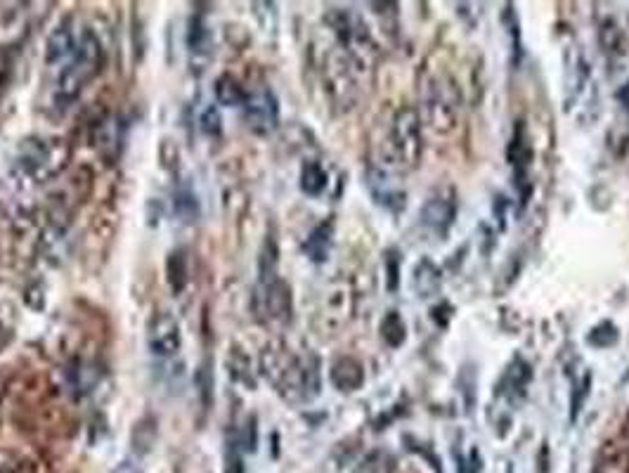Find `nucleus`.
Wrapping results in <instances>:
<instances>
[{
	"label": "nucleus",
	"instance_id": "9b49d317",
	"mask_svg": "<svg viewBox=\"0 0 629 473\" xmlns=\"http://www.w3.org/2000/svg\"><path fill=\"white\" fill-rule=\"evenodd\" d=\"M455 216L457 199L452 190L433 194L429 202L424 204V209H421V220H424V225L433 232H438V235H445V232L450 230V225L455 223Z\"/></svg>",
	"mask_w": 629,
	"mask_h": 473
},
{
	"label": "nucleus",
	"instance_id": "4468645a",
	"mask_svg": "<svg viewBox=\"0 0 629 473\" xmlns=\"http://www.w3.org/2000/svg\"><path fill=\"white\" fill-rule=\"evenodd\" d=\"M79 48V41L74 38V31H71L67 24L57 27L53 34L48 36V43H45V62L55 64L62 60H71Z\"/></svg>",
	"mask_w": 629,
	"mask_h": 473
},
{
	"label": "nucleus",
	"instance_id": "dca6fc26",
	"mask_svg": "<svg viewBox=\"0 0 629 473\" xmlns=\"http://www.w3.org/2000/svg\"><path fill=\"white\" fill-rule=\"evenodd\" d=\"M332 230H334L332 220H329V223L317 225V228L310 232L306 244H303V251H306L310 261H315V263L327 261L329 246H332Z\"/></svg>",
	"mask_w": 629,
	"mask_h": 473
},
{
	"label": "nucleus",
	"instance_id": "f257e3e1",
	"mask_svg": "<svg viewBox=\"0 0 629 473\" xmlns=\"http://www.w3.org/2000/svg\"><path fill=\"white\" fill-rule=\"evenodd\" d=\"M261 372L289 403H310L320 393V362L315 355H296L284 343L265 346Z\"/></svg>",
	"mask_w": 629,
	"mask_h": 473
},
{
	"label": "nucleus",
	"instance_id": "f3484780",
	"mask_svg": "<svg viewBox=\"0 0 629 473\" xmlns=\"http://www.w3.org/2000/svg\"><path fill=\"white\" fill-rule=\"evenodd\" d=\"M246 90L242 88V83H239L237 79H232L230 74L220 76V79L216 81V100L220 102V105L225 107H244L246 102Z\"/></svg>",
	"mask_w": 629,
	"mask_h": 473
},
{
	"label": "nucleus",
	"instance_id": "412c9836",
	"mask_svg": "<svg viewBox=\"0 0 629 473\" xmlns=\"http://www.w3.org/2000/svg\"><path fill=\"white\" fill-rule=\"evenodd\" d=\"M601 43L603 48L611 50L615 55H625L627 53V41L625 34H622L620 27L615 22H606L601 29Z\"/></svg>",
	"mask_w": 629,
	"mask_h": 473
},
{
	"label": "nucleus",
	"instance_id": "7c9ffc66",
	"mask_svg": "<svg viewBox=\"0 0 629 473\" xmlns=\"http://www.w3.org/2000/svg\"><path fill=\"white\" fill-rule=\"evenodd\" d=\"M622 440H625V443L629 445V419H627V424H625V429H622Z\"/></svg>",
	"mask_w": 629,
	"mask_h": 473
},
{
	"label": "nucleus",
	"instance_id": "4be33fe9",
	"mask_svg": "<svg viewBox=\"0 0 629 473\" xmlns=\"http://www.w3.org/2000/svg\"><path fill=\"white\" fill-rule=\"evenodd\" d=\"M618 341V327L613 322H601L599 327H594L592 332L587 334V343H592L596 348H608Z\"/></svg>",
	"mask_w": 629,
	"mask_h": 473
},
{
	"label": "nucleus",
	"instance_id": "39448f33",
	"mask_svg": "<svg viewBox=\"0 0 629 473\" xmlns=\"http://www.w3.org/2000/svg\"><path fill=\"white\" fill-rule=\"evenodd\" d=\"M426 114L436 133H452L459 121V90L447 71L431 74L426 86Z\"/></svg>",
	"mask_w": 629,
	"mask_h": 473
},
{
	"label": "nucleus",
	"instance_id": "393cba45",
	"mask_svg": "<svg viewBox=\"0 0 629 473\" xmlns=\"http://www.w3.org/2000/svg\"><path fill=\"white\" fill-rule=\"evenodd\" d=\"M199 123H201V131H204L206 135H220V131H223V126H220L223 121H220L218 109L213 105H209L204 112H201Z\"/></svg>",
	"mask_w": 629,
	"mask_h": 473
},
{
	"label": "nucleus",
	"instance_id": "2eb2a0df",
	"mask_svg": "<svg viewBox=\"0 0 629 473\" xmlns=\"http://www.w3.org/2000/svg\"><path fill=\"white\" fill-rule=\"evenodd\" d=\"M187 45H190V55L197 60H209L213 53V38L209 31V24L204 22L201 17H192L190 19V29H187Z\"/></svg>",
	"mask_w": 629,
	"mask_h": 473
},
{
	"label": "nucleus",
	"instance_id": "ddd939ff",
	"mask_svg": "<svg viewBox=\"0 0 629 473\" xmlns=\"http://www.w3.org/2000/svg\"><path fill=\"white\" fill-rule=\"evenodd\" d=\"M29 31V17L24 5H8L0 10V43L12 45L22 41Z\"/></svg>",
	"mask_w": 629,
	"mask_h": 473
},
{
	"label": "nucleus",
	"instance_id": "0eeeda50",
	"mask_svg": "<svg viewBox=\"0 0 629 473\" xmlns=\"http://www.w3.org/2000/svg\"><path fill=\"white\" fill-rule=\"evenodd\" d=\"M147 346L157 358H175L183 346V334L171 310H159L154 313L147 325Z\"/></svg>",
	"mask_w": 629,
	"mask_h": 473
},
{
	"label": "nucleus",
	"instance_id": "c756f323",
	"mask_svg": "<svg viewBox=\"0 0 629 473\" xmlns=\"http://www.w3.org/2000/svg\"><path fill=\"white\" fill-rule=\"evenodd\" d=\"M618 97H620V100H622V102H625V107H629V83H627V86H625V88H622V90H620V93H618Z\"/></svg>",
	"mask_w": 629,
	"mask_h": 473
},
{
	"label": "nucleus",
	"instance_id": "a878e982",
	"mask_svg": "<svg viewBox=\"0 0 629 473\" xmlns=\"http://www.w3.org/2000/svg\"><path fill=\"white\" fill-rule=\"evenodd\" d=\"M589 386H592V377H589V374H585V377H582V381H580V386L575 388V393H573V403H570V419H577V414H580V410H582V405H585V398L589 395Z\"/></svg>",
	"mask_w": 629,
	"mask_h": 473
},
{
	"label": "nucleus",
	"instance_id": "f8f14e48",
	"mask_svg": "<svg viewBox=\"0 0 629 473\" xmlns=\"http://www.w3.org/2000/svg\"><path fill=\"white\" fill-rule=\"evenodd\" d=\"M329 377H332V384L339 388V391L353 393L365 384V367H362V362L355 358H339L332 365Z\"/></svg>",
	"mask_w": 629,
	"mask_h": 473
},
{
	"label": "nucleus",
	"instance_id": "5701e85b",
	"mask_svg": "<svg viewBox=\"0 0 629 473\" xmlns=\"http://www.w3.org/2000/svg\"><path fill=\"white\" fill-rule=\"evenodd\" d=\"M175 209H178L185 220H194V216H197V199H194V192L190 187H180L175 192Z\"/></svg>",
	"mask_w": 629,
	"mask_h": 473
},
{
	"label": "nucleus",
	"instance_id": "9d476101",
	"mask_svg": "<svg viewBox=\"0 0 629 473\" xmlns=\"http://www.w3.org/2000/svg\"><path fill=\"white\" fill-rule=\"evenodd\" d=\"M509 164L514 166V178L516 187L521 190V202H528L530 194V164H533V147H530L528 131H525V123L518 121L514 128V138L509 145Z\"/></svg>",
	"mask_w": 629,
	"mask_h": 473
},
{
	"label": "nucleus",
	"instance_id": "1a4fd4ad",
	"mask_svg": "<svg viewBox=\"0 0 629 473\" xmlns=\"http://www.w3.org/2000/svg\"><path fill=\"white\" fill-rule=\"evenodd\" d=\"M258 308L263 310L265 317L275 322L291 320V289L289 284L280 280L277 275L261 277L258 282Z\"/></svg>",
	"mask_w": 629,
	"mask_h": 473
},
{
	"label": "nucleus",
	"instance_id": "aec40b11",
	"mask_svg": "<svg viewBox=\"0 0 629 473\" xmlns=\"http://www.w3.org/2000/svg\"><path fill=\"white\" fill-rule=\"evenodd\" d=\"M405 320L398 313H388L381 322V339L391 348H398L405 343Z\"/></svg>",
	"mask_w": 629,
	"mask_h": 473
},
{
	"label": "nucleus",
	"instance_id": "7ed1b4c3",
	"mask_svg": "<svg viewBox=\"0 0 629 473\" xmlns=\"http://www.w3.org/2000/svg\"><path fill=\"white\" fill-rule=\"evenodd\" d=\"M100 67H102V45L100 41H97V36L93 34V31H86V34L81 36L79 48H76L74 57L67 62L60 81H57V95L67 102L74 100V97L83 90V86H86L97 71H100Z\"/></svg>",
	"mask_w": 629,
	"mask_h": 473
},
{
	"label": "nucleus",
	"instance_id": "423d86ee",
	"mask_svg": "<svg viewBox=\"0 0 629 473\" xmlns=\"http://www.w3.org/2000/svg\"><path fill=\"white\" fill-rule=\"evenodd\" d=\"M355 310V294L348 282H334L332 287L324 291L322 306L317 308V325L322 327L324 334H336Z\"/></svg>",
	"mask_w": 629,
	"mask_h": 473
},
{
	"label": "nucleus",
	"instance_id": "a211bd4d",
	"mask_svg": "<svg viewBox=\"0 0 629 473\" xmlns=\"http://www.w3.org/2000/svg\"><path fill=\"white\" fill-rule=\"evenodd\" d=\"M327 187V171H324L320 161H306L301 168V190L308 197H320Z\"/></svg>",
	"mask_w": 629,
	"mask_h": 473
},
{
	"label": "nucleus",
	"instance_id": "6e6552de",
	"mask_svg": "<svg viewBox=\"0 0 629 473\" xmlns=\"http://www.w3.org/2000/svg\"><path fill=\"white\" fill-rule=\"evenodd\" d=\"M244 119L254 133L268 135L275 131L277 123H280V105H277V97L272 95L270 88H258L246 95Z\"/></svg>",
	"mask_w": 629,
	"mask_h": 473
},
{
	"label": "nucleus",
	"instance_id": "cd10ccee",
	"mask_svg": "<svg viewBox=\"0 0 629 473\" xmlns=\"http://www.w3.org/2000/svg\"><path fill=\"white\" fill-rule=\"evenodd\" d=\"M386 270H388V289L395 291L398 289V275H400V261L395 251H388L386 254Z\"/></svg>",
	"mask_w": 629,
	"mask_h": 473
},
{
	"label": "nucleus",
	"instance_id": "20e7f679",
	"mask_svg": "<svg viewBox=\"0 0 629 473\" xmlns=\"http://www.w3.org/2000/svg\"><path fill=\"white\" fill-rule=\"evenodd\" d=\"M67 164V145L62 140H27L19 147L17 168L34 183H45Z\"/></svg>",
	"mask_w": 629,
	"mask_h": 473
},
{
	"label": "nucleus",
	"instance_id": "6ab92c4d",
	"mask_svg": "<svg viewBox=\"0 0 629 473\" xmlns=\"http://www.w3.org/2000/svg\"><path fill=\"white\" fill-rule=\"evenodd\" d=\"M414 287H417L419 296H431L436 294L440 287V272L431 261H421L417 265V275H414Z\"/></svg>",
	"mask_w": 629,
	"mask_h": 473
},
{
	"label": "nucleus",
	"instance_id": "f03ea898",
	"mask_svg": "<svg viewBox=\"0 0 629 473\" xmlns=\"http://www.w3.org/2000/svg\"><path fill=\"white\" fill-rule=\"evenodd\" d=\"M421 119L414 107H402L395 114L391 135H388V145L381 157V173L384 171H412L417 168L421 159Z\"/></svg>",
	"mask_w": 629,
	"mask_h": 473
},
{
	"label": "nucleus",
	"instance_id": "b1692460",
	"mask_svg": "<svg viewBox=\"0 0 629 473\" xmlns=\"http://www.w3.org/2000/svg\"><path fill=\"white\" fill-rule=\"evenodd\" d=\"M168 280H171L175 291L183 289V284L187 282V263L180 251H175L171 261H168Z\"/></svg>",
	"mask_w": 629,
	"mask_h": 473
},
{
	"label": "nucleus",
	"instance_id": "c85d7f7f",
	"mask_svg": "<svg viewBox=\"0 0 629 473\" xmlns=\"http://www.w3.org/2000/svg\"><path fill=\"white\" fill-rule=\"evenodd\" d=\"M5 455H0V473H17V462L10 459V462H3Z\"/></svg>",
	"mask_w": 629,
	"mask_h": 473
},
{
	"label": "nucleus",
	"instance_id": "bb28decb",
	"mask_svg": "<svg viewBox=\"0 0 629 473\" xmlns=\"http://www.w3.org/2000/svg\"><path fill=\"white\" fill-rule=\"evenodd\" d=\"M225 473H244L242 466V452L235 440H230L228 450H225Z\"/></svg>",
	"mask_w": 629,
	"mask_h": 473
}]
</instances>
